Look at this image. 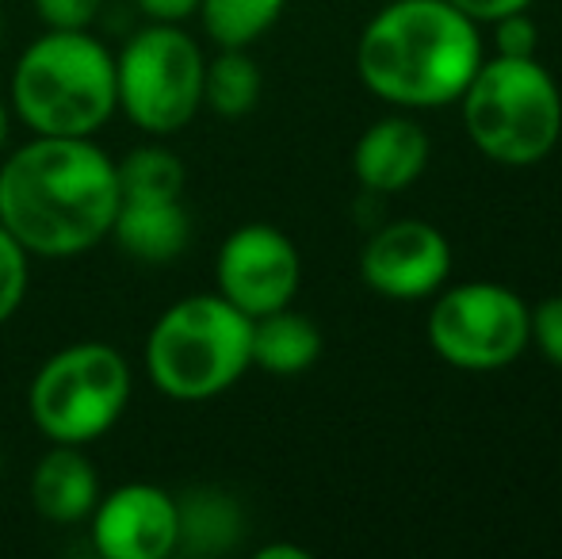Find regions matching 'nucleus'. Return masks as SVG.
<instances>
[{
    "mask_svg": "<svg viewBox=\"0 0 562 559\" xmlns=\"http://www.w3.org/2000/svg\"><path fill=\"white\" fill-rule=\"evenodd\" d=\"M46 31H89L104 12V0H35Z\"/></svg>",
    "mask_w": 562,
    "mask_h": 559,
    "instance_id": "22",
    "label": "nucleus"
},
{
    "mask_svg": "<svg viewBox=\"0 0 562 559\" xmlns=\"http://www.w3.org/2000/svg\"><path fill=\"white\" fill-rule=\"evenodd\" d=\"M429 345L451 368L494 372L532 345V311L502 283H459L429 311Z\"/></svg>",
    "mask_w": 562,
    "mask_h": 559,
    "instance_id": "8",
    "label": "nucleus"
},
{
    "mask_svg": "<svg viewBox=\"0 0 562 559\" xmlns=\"http://www.w3.org/2000/svg\"><path fill=\"white\" fill-rule=\"evenodd\" d=\"M322 357V334L291 306L252 318V365L272 376H299Z\"/></svg>",
    "mask_w": 562,
    "mask_h": 559,
    "instance_id": "15",
    "label": "nucleus"
},
{
    "mask_svg": "<svg viewBox=\"0 0 562 559\" xmlns=\"http://www.w3.org/2000/svg\"><path fill=\"white\" fill-rule=\"evenodd\" d=\"M12 104L35 135L92 138L119 108L112 51L89 31H46L15 62Z\"/></svg>",
    "mask_w": 562,
    "mask_h": 559,
    "instance_id": "3",
    "label": "nucleus"
},
{
    "mask_svg": "<svg viewBox=\"0 0 562 559\" xmlns=\"http://www.w3.org/2000/svg\"><path fill=\"white\" fill-rule=\"evenodd\" d=\"M479 23L448 0H391L356 43V74L379 100L398 108H440L463 97L479 74Z\"/></svg>",
    "mask_w": 562,
    "mask_h": 559,
    "instance_id": "2",
    "label": "nucleus"
},
{
    "mask_svg": "<svg viewBox=\"0 0 562 559\" xmlns=\"http://www.w3.org/2000/svg\"><path fill=\"white\" fill-rule=\"evenodd\" d=\"M429 165V135L406 115L371 123L352 149V172L368 192H402Z\"/></svg>",
    "mask_w": 562,
    "mask_h": 559,
    "instance_id": "12",
    "label": "nucleus"
},
{
    "mask_svg": "<svg viewBox=\"0 0 562 559\" xmlns=\"http://www.w3.org/2000/svg\"><path fill=\"white\" fill-rule=\"evenodd\" d=\"M451 272V246L432 223L422 219H398L371 234L360 254V277L375 295L398 299H429L445 288Z\"/></svg>",
    "mask_w": 562,
    "mask_h": 559,
    "instance_id": "10",
    "label": "nucleus"
},
{
    "mask_svg": "<svg viewBox=\"0 0 562 559\" xmlns=\"http://www.w3.org/2000/svg\"><path fill=\"white\" fill-rule=\"evenodd\" d=\"M463 127L497 165H536L559 146L562 97L540 58H482L463 89Z\"/></svg>",
    "mask_w": 562,
    "mask_h": 559,
    "instance_id": "5",
    "label": "nucleus"
},
{
    "mask_svg": "<svg viewBox=\"0 0 562 559\" xmlns=\"http://www.w3.org/2000/svg\"><path fill=\"white\" fill-rule=\"evenodd\" d=\"M180 510V545L177 552L188 556H218L241 540V510L229 494L215 487H195L184 499H177Z\"/></svg>",
    "mask_w": 562,
    "mask_h": 559,
    "instance_id": "16",
    "label": "nucleus"
},
{
    "mask_svg": "<svg viewBox=\"0 0 562 559\" xmlns=\"http://www.w3.org/2000/svg\"><path fill=\"white\" fill-rule=\"evenodd\" d=\"M257 559H306V552L295 545H268V548H260Z\"/></svg>",
    "mask_w": 562,
    "mask_h": 559,
    "instance_id": "26",
    "label": "nucleus"
},
{
    "mask_svg": "<svg viewBox=\"0 0 562 559\" xmlns=\"http://www.w3.org/2000/svg\"><path fill=\"white\" fill-rule=\"evenodd\" d=\"M31 502L54 525L92 517L100 502V476L77 445H54L31 471Z\"/></svg>",
    "mask_w": 562,
    "mask_h": 559,
    "instance_id": "13",
    "label": "nucleus"
},
{
    "mask_svg": "<svg viewBox=\"0 0 562 559\" xmlns=\"http://www.w3.org/2000/svg\"><path fill=\"white\" fill-rule=\"evenodd\" d=\"M288 0H200V20L218 51H249L276 27Z\"/></svg>",
    "mask_w": 562,
    "mask_h": 559,
    "instance_id": "17",
    "label": "nucleus"
},
{
    "mask_svg": "<svg viewBox=\"0 0 562 559\" xmlns=\"http://www.w3.org/2000/svg\"><path fill=\"white\" fill-rule=\"evenodd\" d=\"M532 342L555 368H562V295L543 299L532 311Z\"/></svg>",
    "mask_w": 562,
    "mask_h": 559,
    "instance_id": "23",
    "label": "nucleus"
},
{
    "mask_svg": "<svg viewBox=\"0 0 562 559\" xmlns=\"http://www.w3.org/2000/svg\"><path fill=\"white\" fill-rule=\"evenodd\" d=\"M260 69L249 51H218L203 66V104L223 120H241L260 100Z\"/></svg>",
    "mask_w": 562,
    "mask_h": 559,
    "instance_id": "18",
    "label": "nucleus"
},
{
    "mask_svg": "<svg viewBox=\"0 0 562 559\" xmlns=\"http://www.w3.org/2000/svg\"><path fill=\"white\" fill-rule=\"evenodd\" d=\"M92 545L104 559H169L180 545V510L154 483H123L92 510Z\"/></svg>",
    "mask_w": 562,
    "mask_h": 559,
    "instance_id": "11",
    "label": "nucleus"
},
{
    "mask_svg": "<svg viewBox=\"0 0 562 559\" xmlns=\"http://www.w3.org/2000/svg\"><path fill=\"white\" fill-rule=\"evenodd\" d=\"M4 146H8V108L0 100V154H4Z\"/></svg>",
    "mask_w": 562,
    "mask_h": 559,
    "instance_id": "27",
    "label": "nucleus"
},
{
    "mask_svg": "<svg viewBox=\"0 0 562 559\" xmlns=\"http://www.w3.org/2000/svg\"><path fill=\"white\" fill-rule=\"evenodd\" d=\"M203 51L177 23H149L115 58V97L126 120L154 138L177 135L203 108Z\"/></svg>",
    "mask_w": 562,
    "mask_h": 559,
    "instance_id": "7",
    "label": "nucleus"
},
{
    "mask_svg": "<svg viewBox=\"0 0 562 559\" xmlns=\"http://www.w3.org/2000/svg\"><path fill=\"white\" fill-rule=\"evenodd\" d=\"M0 46H4V15H0Z\"/></svg>",
    "mask_w": 562,
    "mask_h": 559,
    "instance_id": "28",
    "label": "nucleus"
},
{
    "mask_svg": "<svg viewBox=\"0 0 562 559\" xmlns=\"http://www.w3.org/2000/svg\"><path fill=\"white\" fill-rule=\"evenodd\" d=\"M123 200H180L184 195V161L165 146H138L115 161Z\"/></svg>",
    "mask_w": 562,
    "mask_h": 559,
    "instance_id": "19",
    "label": "nucleus"
},
{
    "mask_svg": "<svg viewBox=\"0 0 562 559\" xmlns=\"http://www.w3.org/2000/svg\"><path fill=\"white\" fill-rule=\"evenodd\" d=\"M494 51L502 58H536V46H540V27L525 12H509L502 20H494Z\"/></svg>",
    "mask_w": 562,
    "mask_h": 559,
    "instance_id": "21",
    "label": "nucleus"
},
{
    "mask_svg": "<svg viewBox=\"0 0 562 559\" xmlns=\"http://www.w3.org/2000/svg\"><path fill=\"white\" fill-rule=\"evenodd\" d=\"M115 246L142 265H165L184 254L192 219L180 200H119L112 234Z\"/></svg>",
    "mask_w": 562,
    "mask_h": 559,
    "instance_id": "14",
    "label": "nucleus"
},
{
    "mask_svg": "<svg viewBox=\"0 0 562 559\" xmlns=\"http://www.w3.org/2000/svg\"><path fill=\"white\" fill-rule=\"evenodd\" d=\"M115 161L92 138L35 135L0 165V226L31 257H81L112 234Z\"/></svg>",
    "mask_w": 562,
    "mask_h": 559,
    "instance_id": "1",
    "label": "nucleus"
},
{
    "mask_svg": "<svg viewBox=\"0 0 562 559\" xmlns=\"http://www.w3.org/2000/svg\"><path fill=\"white\" fill-rule=\"evenodd\" d=\"M154 23H180L200 12V0H134Z\"/></svg>",
    "mask_w": 562,
    "mask_h": 559,
    "instance_id": "25",
    "label": "nucleus"
},
{
    "mask_svg": "<svg viewBox=\"0 0 562 559\" xmlns=\"http://www.w3.org/2000/svg\"><path fill=\"white\" fill-rule=\"evenodd\" d=\"M27 277H31V254L0 226V326L27 299Z\"/></svg>",
    "mask_w": 562,
    "mask_h": 559,
    "instance_id": "20",
    "label": "nucleus"
},
{
    "mask_svg": "<svg viewBox=\"0 0 562 559\" xmlns=\"http://www.w3.org/2000/svg\"><path fill=\"white\" fill-rule=\"evenodd\" d=\"M131 403V365L108 342H77L35 372L27 411L50 445H92Z\"/></svg>",
    "mask_w": 562,
    "mask_h": 559,
    "instance_id": "6",
    "label": "nucleus"
},
{
    "mask_svg": "<svg viewBox=\"0 0 562 559\" xmlns=\"http://www.w3.org/2000/svg\"><path fill=\"white\" fill-rule=\"evenodd\" d=\"M448 4H456L459 12L471 15L474 23H494L509 12H525L532 0H448Z\"/></svg>",
    "mask_w": 562,
    "mask_h": 559,
    "instance_id": "24",
    "label": "nucleus"
},
{
    "mask_svg": "<svg viewBox=\"0 0 562 559\" xmlns=\"http://www.w3.org/2000/svg\"><path fill=\"white\" fill-rule=\"evenodd\" d=\"M252 365V318L223 295H188L154 322L146 376L177 403H203L234 388Z\"/></svg>",
    "mask_w": 562,
    "mask_h": 559,
    "instance_id": "4",
    "label": "nucleus"
},
{
    "mask_svg": "<svg viewBox=\"0 0 562 559\" xmlns=\"http://www.w3.org/2000/svg\"><path fill=\"white\" fill-rule=\"evenodd\" d=\"M215 280L226 303L249 318H260L291 306L303 280V261L283 231L268 223H245L218 249Z\"/></svg>",
    "mask_w": 562,
    "mask_h": 559,
    "instance_id": "9",
    "label": "nucleus"
}]
</instances>
